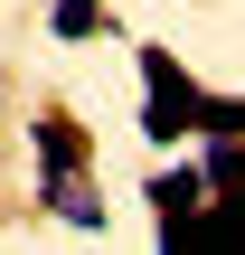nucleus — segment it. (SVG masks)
I'll use <instances>...</instances> for the list:
<instances>
[{"label":"nucleus","instance_id":"423d86ee","mask_svg":"<svg viewBox=\"0 0 245 255\" xmlns=\"http://www.w3.org/2000/svg\"><path fill=\"white\" fill-rule=\"evenodd\" d=\"M198 132H245V95H198Z\"/></svg>","mask_w":245,"mask_h":255},{"label":"nucleus","instance_id":"f257e3e1","mask_svg":"<svg viewBox=\"0 0 245 255\" xmlns=\"http://www.w3.org/2000/svg\"><path fill=\"white\" fill-rule=\"evenodd\" d=\"M142 76H151V104H142V132L151 142H179V132H198V85L170 66V47H142Z\"/></svg>","mask_w":245,"mask_h":255},{"label":"nucleus","instance_id":"39448f33","mask_svg":"<svg viewBox=\"0 0 245 255\" xmlns=\"http://www.w3.org/2000/svg\"><path fill=\"white\" fill-rule=\"evenodd\" d=\"M47 28H57V38H94V28H104V0H57Z\"/></svg>","mask_w":245,"mask_h":255},{"label":"nucleus","instance_id":"20e7f679","mask_svg":"<svg viewBox=\"0 0 245 255\" xmlns=\"http://www.w3.org/2000/svg\"><path fill=\"white\" fill-rule=\"evenodd\" d=\"M38 151H47V170H76V161H85V132L47 114V123H38Z\"/></svg>","mask_w":245,"mask_h":255},{"label":"nucleus","instance_id":"f03ea898","mask_svg":"<svg viewBox=\"0 0 245 255\" xmlns=\"http://www.w3.org/2000/svg\"><path fill=\"white\" fill-rule=\"evenodd\" d=\"M198 199H208V180H198V170H161V180H151V208H161V237H179V218H189Z\"/></svg>","mask_w":245,"mask_h":255},{"label":"nucleus","instance_id":"7ed1b4c3","mask_svg":"<svg viewBox=\"0 0 245 255\" xmlns=\"http://www.w3.org/2000/svg\"><path fill=\"white\" fill-rule=\"evenodd\" d=\"M198 180L236 199V189H245V132H217V151H208V170H198Z\"/></svg>","mask_w":245,"mask_h":255}]
</instances>
